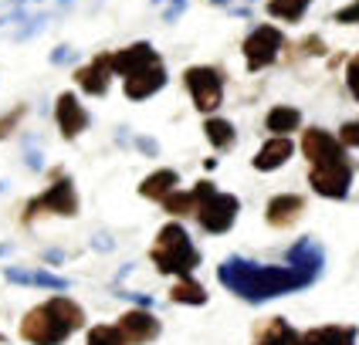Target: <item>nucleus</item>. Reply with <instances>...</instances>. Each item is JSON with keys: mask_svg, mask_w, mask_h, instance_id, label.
I'll return each instance as SVG.
<instances>
[{"mask_svg": "<svg viewBox=\"0 0 359 345\" xmlns=\"http://www.w3.org/2000/svg\"><path fill=\"white\" fill-rule=\"evenodd\" d=\"M140 146L146 149V153H156V142H153V139H140Z\"/></svg>", "mask_w": 359, "mask_h": 345, "instance_id": "obj_33", "label": "nucleus"}, {"mask_svg": "<svg viewBox=\"0 0 359 345\" xmlns=\"http://www.w3.org/2000/svg\"><path fill=\"white\" fill-rule=\"evenodd\" d=\"M309 7H312V0H268V14L278 20H288V24L305 17Z\"/></svg>", "mask_w": 359, "mask_h": 345, "instance_id": "obj_23", "label": "nucleus"}, {"mask_svg": "<svg viewBox=\"0 0 359 345\" xmlns=\"http://www.w3.org/2000/svg\"><path fill=\"white\" fill-rule=\"evenodd\" d=\"M88 345H129L116 325H95L88 332Z\"/></svg>", "mask_w": 359, "mask_h": 345, "instance_id": "obj_27", "label": "nucleus"}, {"mask_svg": "<svg viewBox=\"0 0 359 345\" xmlns=\"http://www.w3.org/2000/svg\"><path fill=\"white\" fill-rule=\"evenodd\" d=\"M24 115H27V105H18L14 112H7V115H0V139H7V136H14Z\"/></svg>", "mask_w": 359, "mask_h": 345, "instance_id": "obj_28", "label": "nucleus"}, {"mask_svg": "<svg viewBox=\"0 0 359 345\" xmlns=\"http://www.w3.org/2000/svg\"><path fill=\"white\" fill-rule=\"evenodd\" d=\"M183 85L190 92V99L200 112H214L220 101H224V71L214 64H194L183 71Z\"/></svg>", "mask_w": 359, "mask_h": 345, "instance_id": "obj_5", "label": "nucleus"}, {"mask_svg": "<svg viewBox=\"0 0 359 345\" xmlns=\"http://www.w3.org/2000/svg\"><path fill=\"white\" fill-rule=\"evenodd\" d=\"M7 278L18 284H41V288H68V281L65 278H58V274H48V271H18V267H7Z\"/></svg>", "mask_w": 359, "mask_h": 345, "instance_id": "obj_22", "label": "nucleus"}, {"mask_svg": "<svg viewBox=\"0 0 359 345\" xmlns=\"http://www.w3.org/2000/svg\"><path fill=\"white\" fill-rule=\"evenodd\" d=\"M295 156V146L288 136H271V139L264 142L258 149V156H255V169L258 173H271V169H281L285 162Z\"/></svg>", "mask_w": 359, "mask_h": 345, "instance_id": "obj_16", "label": "nucleus"}, {"mask_svg": "<svg viewBox=\"0 0 359 345\" xmlns=\"http://www.w3.org/2000/svg\"><path fill=\"white\" fill-rule=\"evenodd\" d=\"M149 261L156 264L160 274L190 278L200 264V251L194 247L190 234H187L180 223H166L160 234H156V244H153V251H149Z\"/></svg>", "mask_w": 359, "mask_h": 345, "instance_id": "obj_3", "label": "nucleus"}, {"mask_svg": "<svg viewBox=\"0 0 359 345\" xmlns=\"http://www.w3.org/2000/svg\"><path fill=\"white\" fill-rule=\"evenodd\" d=\"M339 142L346 146V149H359V119L342 122V129H339Z\"/></svg>", "mask_w": 359, "mask_h": 345, "instance_id": "obj_29", "label": "nucleus"}, {"mask_svg": "<svg viewBox=\"0 0 359 345\" xmlns=\"http://www.w3.org/2000/svg\"><path fill=\"white\" fill-rule=\"evenodd\" d=\"M112 75H116L112 71V55H95L88 64H81L75 71V81H79L81 92H88V95H105L109 85H112Z\"/></svg>", "mask_w": 359, "mask_h": 345, "instance_id": "obj_13", "label": "nucleus"}, {"mask_svg": "<svg viewBox=\"0 0 359 345\" xmlns=\"http://www.w3.org/2000/svg\"><path fill=\"white\" fill-rule=\"evenodd\" d=\"M302 213H305V200H302L299 193H278L264 206V220L271 223V227H278V230L292 227Z\"/></svg>", "mask_w": 359, "mask_h": 345, "instance_id": "obj_15", "label": "nucleus"}, {"mask_svg": "<svg viewBox=\"0 0 359 345\" xmlns=\"http://www.w3.org/2000/svg\"><path fill=\"white\" fill-rule=\"evenodd\" d=\"M170 298L177 304H203L207 302V291H203V284H197L194 278H180L173 284V291H170Z\"/></svg>", "mask_w": 359, "mask_h": 345, "instance_id": "obj_25", "label": "nucleus"}, {"mask_svg": "<svg viewBox=\"0 0 359 345\" xmlns=\"http://www.w3.org/2000/svg\"><path fill=\"white\" fill-rule=\"evenodd\" d=\"M85 325V311L72 298H48L38 308H31L20 322V339L31 345H61Z\"/></svg>", "mask_w": 359, "mask_h": 345, "instance_id": "obj_2", "label": "nucleus"}, {"mask_svg": "<svg viewBox=\"0 0 359 345\" xmlns=\"http://www.w3.org/2000/svg\"><path fill=\"white\" fill-rule=\"evenodd\" d=\"M55 119H58V129L65 139H79L81 132L88 129V108L79 101V95L61 92L58 101H55Z\"/></svg>", "mask_w": 359, "mask_h": 345, "instance_id": "obj_10", "label": "nucleus"}, {"mask_svg": "<svg viewBox=\"0 0 359 345\" xmlns=\"http://www.w3.org/2000/svg\"><path fill=\"white\" fill-rule=\"evenodd\" d=\"M156 61H160L156 48H153V44H146V41H140V44L119 48V51L112 55V71L122 75V78H129V75H136V71L149 68V64H156Z\"/></svg>", "mask_w": 359, "mask_h": 345, "instance_id": "obj_14", "label": "nucleus"}, {"mask_svg": "<svg viewBox=\"0 0 359 345\" xmlns=\"http://www.w3.org/2000/svg\"><path fill=\"white\" fill-rule=\"evenodd\" d=\"M238 210L241 203L234 193H210L207 200H200L197 206V223L207 230V234H227L234 220H238Z\"/></svg>", "mask_w": 359, "mask_h": 345, "instance_id": "obj_7", "label": "nucleus"}, {"mask_svg": "<svg viewBox=\"0 0 359 345\" xmlns=\"http://www.w3.org/2000/svg\"><path fill=\"white\" fill-rule=\"evenodd\" d=\"M217 278L244 302H268V298L292 295V291L316 281L312 274H305L295 264H255L244 261V258H227L217 267Z\"/></svg>", "mask_w": 359, "mask_h": 345, "instance_id": "obj_1", "label": "nucleus"}, {"mask_svg": "<svg viewBox=\"0 0 359 345\" xmlns=\"http://www.w3.org/2000/svg\"><path fill=\"white\" fill-rule=\"evenodd\" d=\"M302 156L312 162V166H325V162L346 160V146L339 142V136L325 132V129H305L302 132Z\"/></svg>", "mask_w": 359, "mask_h": 345, "instance_id": "obj_9", "label": "nucleus"}, {"mask_svg": "<svg viewBox=\"0 0 359 345\" xmlns=\"http://www.w3.org/2000/svg\"><path fill=\"white\" fill-rule=\"evenodd\" d=\"M264 328H268V335H271V342L275 345H309L305 342V335H299L285 318H271Z\"/></svg>", "mask_w": 359, "mask_h": 345, "instance_id": "obj_26", "label": "nucleus"}, {"mask_svg": "<svg viewBox=\"0 0 359 345\" xmlns=\"http://www.w3.org/2000/svg\"><path fill=\"white\" fill-rule=\"evenodd\" d=\"M116 328L122 332V339H126L129 345H146V342H153V339L160 335V318L149 315L146 308H136V311L119 315Z\"/></svg>", "mask_w": 359, "mask_h": 345, "instance_id": "obj_11", "label": "nucleus"}, {"mask_svg": "<svg viewBox=\"0 0 359 345\" xmlns=\"http://www.w3.org/2000/svg\"><path fill=\"white\" fill-rule=\"evenodd\" d=\"M346 85H349L353 99L359 101V55H353V58H349V64H346Z\"/></svg>", "mask_w": 359, "mask_h": 345, "instance_id": "obj_30", "label": "nucleus"}, {"mask_svg": "<svg viewBox=\"0 0 359 345\" xmlns=\"http://www.w3.org/2000/svg\"><path fill=\"white\" fill-rule=\"evenodd\" d=\"M203 136H207V142L214 146V149H231L234 142H238V129L231 125L227 119H217V115H210V119L203 122Z\"/></svg>", "mask_w": 359, "mask_h": 345, "instance_id": "obj_21", "label": "nucleus"}, {"mask_svg": "<svg viewBox=\"0 0 359 345\" xmlns=\"http://www.w3.org/2000/svg\"><path fill=\"white\" fill-rule=\"evenodd\" d=\"M177 183H180V176H177V169H156V173H149L146 180H142V186H140V193L146 197V200H156V203H163L173 190H177Z\"/></svg>", "mask_w": 359, "mask_h": 345, "instance_id": "obj_19", "label": "nucleus"}, {"mask_svg": "<svg viewBox=\"0 0 359 345\" xmlns=\"http://www.w3.org/2000/svg\"><path fill=\"white\" fill-rule=\"evenodd\" d=\"M79 213V193L68 176L55 180L41 197L24 206V223H34V217H75Z\"/></svg>", "mask_w": 359, "mask_h": 345, "instance_id": "obj_4", "label": "nucleus"}, {"mask_svg": "<svg viewBox=\"0 0 359 345\" xmlns=\"http://www.w3.org/2000/svg\"><path fill=\"white\" fill-rule=\"evenodd\" d=\"M163 206H166V213H173V217H187V213H197V206H200V197H197V190H173L166 200H163Z\"/></svg>", "mask_w": 359, "mask_h": 345, "instance_id": "obj_24", "label": "nucleus"}, {"mask_svg": "<svg viewBox=\"0 0 359 345\" xmlns=\"http://www.w3.org/2000/svg\"><path fill=\"white\" fill-rule=\"evenodd\" d=\"M281 48H285V34H281L275 24H261L255 27L248 38H244V61H248V71H261V68H268L271 61L281 55Z\"/></svg>", "mask_w": 359, "mask_h": 345, "instance_id": "obj_6", "label": "nucleus"}, {"mask_svg": "<svg viewBox=\"0 0 359 345\" xmlns=\"http://www.w3.org/2000/svg\"><path fill=\"white\" fill-rule=\"evenodd\" d=\"M309 345H356V328L353 325H319L305 332Z\"/></svg>", "mask_w": 359, "mask_h": 345, "instance_id": "obj_18", "label": "nucleus"}, {"mask_svg": "<svg viewBox=\"0 0 359 345\" xmlns=\"http://www.w3.org/2000/svg\"><path fill=\"white\" fill-rule=\"evenodd\" d=\"M163 85H166V68H163V61H156V64L142 68L136 75L122 78V92H126L129 101H146V99H153Z\"/></svg>", "mask_w": 359, "mask_h": 345, "instance_id": "obj_12", "label": "nucleus"}, {"mask_svg": "<svg viewBox=\"0 0 359 345\" xmlns=\"http://www.w3.org/2000/svg\"><path fill=\"white\" fill-rule=\"evenodd\" d=\"M336 20H339V24H359V0H353V3H346L342 10H336Z\"/></svg>", "mask_w": 359, "mask_h": 345, "instance_id": "obj_31", "label": "nucleus"}, {"mask_svg": "<svg viewBox=\"0 0 359 345\" xmlns=\"http://www.w3.org/2000/svg\"><path fill=\"white\" fill-rule=\"evenodd\" d=\"M288 264H295V267H302L305 274L319 278L322 267H325V251H322L312 237H302V241H295L288 247Z\"/></svg>", "mask_w": 359, "mask_h": 345, "instance_id": "obj_17", "label": "nucleus"}, {"mask_svg": "<svg viewBox=\"0 0 359 345\" xmlns=\"http://www.w3.org/2000/svg\"><path fill=\"white\" fill-rule=\"evenodd\" d=\"M299 48H302V55H322V51H325V41L312 34V38H305V41H302Z\"/></svg>", "mask_w": 359, "mask_h": 345, "instance_id": "obj_32", "label": "nucleus"}, {"mask_svg": "<svg viewBox=\"0 0 359 345\" xmlns=\"http://www.w3.org/2000/svg\"><path fill=\"white\" fill-rule=\"evenodd\" d=\"M309 183H312V190H316L319 197H325V200H342V197H349V186H353V166H349V160L312 166Z\"/></svg>", "mask_w": 359, "mask_h": 345, "instance_id": "obj_8", "label": "nucleus"}, {"mask_svg": "<svg viewBox=\"0 0 359 345\" xmlns=\"http://www.w3.org/2000/svg\"><path fill=\"white\" fill-rule=\"evenodd\" d=\"M299 125H302V112L295 105H275V108L268 112V119H264V129L275 132V136H288V132H295Z\"/></svg>", "mask_w": 359, "mask_h": 345, "instance_id": "obj_20", "label": "nucleus"}]
</instances>
